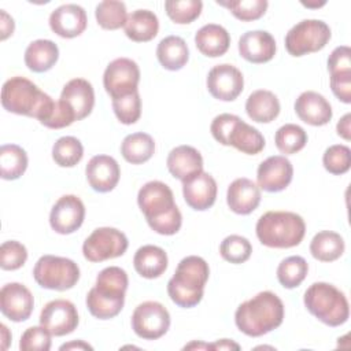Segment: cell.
<instances>
[{
    "instance_id": "6da1fadb",
    "label": "cell",
    "mask_w": 351,
    "mask_h": 351,
    "mask_svg": "<svg viewBox=\"0 0 351 351\" xmlns=\"http://www.w3.org/2000/svg\"><path fill=\"white\" fill-rule=\"evenodd\" d=\"M137 203L149 228L163 236L176 234L182 225V215L174 203L173 191L162 181L144 184L137 195Z\"/></svg>"
},
{
    "instance_id": "7a4b0ae2",
    "label": "cell",
    "mask_w": 351,
    "mask_h": 351,
    "mask_svg": "<svg viewBox=\"0 0 351 351\" xmlns=\"http://www.w3.org/2000/svg\"><path fill=\"white\" fill-rule=\"evenodd\" d=\"M282 319V300L270 291L256 293L241 303L234 313L237 329L250 337H259L277 329Z\"/></svg>"
},
{
    "instance_id": "3957f363",
    "label": "cell",
    "mask_w": 351,
    "mask_h": 351,
    "mask_svg": "<svg viewBox=\"0 0 351 351\" xmlns=\"http://www.w3.org/2000/svg\"><path fill=\"white\" fill-rule=\"evenodd\" d=\"M1 106L8 112L36 118L44 125L52 115L55 100L25 77H11L1 88Z\"/></svg>"
},
{
    "instance_id": "277c9868",
    "label": "cell",
    "mask_w": 351,
    "mask_h": 351,
    "mask_svg": "<svg viewBox=\"0 0 351 351\" xmlns=\"http://www.w3.org/2000/svg\"><path fill=\"white\" fill-rule=\"evenodd\" d=\"M208 263L196 255L180 261L173 277L167 282L170 299L180 307L191 308L203 299L204 285L208 280Z\"/></svg>"
},
{
    "instance_id": "5b68a950",
    "label": "cell",
    "mask_w": 351,
    "mask_h": 351,
    "mask_svg": "<svg viewBox=\"0 0 351 351\" xmlns=\"http://www.w3.org/2000/svg\"><path fill=\"white\" fill-rule=\"evenodd\" d=\"M258 240L270 248H292L302 243L306 233L304 219L292 211H267L255 226Z\"/></svg>"
},
{
    "instance_id": "8992f818",
    "label": "cell",
    "mask_w": 351,
    "mask_h": 351,
    "mask_svg": "<svg viewBox=\"0 0 351 351\" xmlns=\"http://www.w3.org/2000/svg\"><path fill=\"white\" fill-rule=\"evenodd\" d=\"M306 308L328 326H340L350 317V306L346 295L328 282L311 284L303 296Z\"/></svg>"
},
{
    "instance_id": "52a82bcc",
    "label": "cell",
    "mask_w": 351,
    "mask_h": 351,
    "mask_svg": "<svg viewBox=\"0 0 351 351\" xmlns=\"http://www.w3.org/2000/svg\"><path fill=\"white\" fill-rule=\"evenodd\" d=\"M210 132L219 144L232 145L243 154L256 155L265 148L261 132L233 114L217 115L211 122Z\"/></svg>"
},
{
    "instance_id": "ba28073f",
    "label": "cell",
    "mask_w": 351,
    "mask_h": 351,
    "mask_svg": "<svg viewBox=\"0 0 351 351\" xmlns=\"http://www.w3.org/2000/svg\"><path fill=\"white\" fill-rule=\"evenodd\" d=\"M33 277L41 288L67 291L78 282L80 267L69 258L43 255L34 265Z\"/></svg>"
},
{
    "instance_id": "9c48e42d",
    "label": "cell",
    "mask_w": 351,
    "mask_h": 351,
    "mask_svg": "<svg viewBox=\"0 0 351 351\" xmlns=\"http://www.w3.org/2000/svg\"><path fill=\"white\" fill-rule=\"evenodd\" d=\"M329 26L319 19H304L285 36V48L292 56H303L321 51L330 40Z\"/></svg>"
},
{
    "instance_id": "30bf717a",
    "label": "cell",
    "mask_w": 351,
    "mask_h": 351,
    "mask_svg": "<svg viewBox=\"0 0 351 351\" xmlns=\"http://www.w3.org/2000/svg\"><path fill=\"white\" fill-rule=\"evenodd\" d=\"M129 241L125 233L115 228L103 226L95 229L82 244L84 258L89 262H103L123 255Z\"/></svg>"
},
{
    "instance_id": "8fae6325",
    "label": "cell",
    "mask_w": 351,
    "mask_h": 351,
    "mask_svg": "<svg viewBox=\"0 0 351 351\" xmlns=\"http://www.w3.org/2000/svg\"><path fill=\"white\" fill-rule=\"evenodd\" d=\"M170 328V314L167 308L154 300L140 303L132 314V329L144 340H156Z\"/></svg>"
},
{
    "instance_id": "7c38bea8",
    "label": "cell",
    "mask_w": 351,
    "mask_h": 351,
    "mask_svg": "<svg viewBox=\"0 0 351 351\" xmlns=\"http://www.w3.org/2000/svg\"><path fill=\"white\" fill-rule=\"evenodd\" d=\"M140 81V69L129 58H118L108 63L103 74V85L111 99L122 97L137 92Z\"/></svg>"
},
{
    "instance_id": "4fadbf2b",
    "label": "cell",
    "mask_w": 351,
    "mask_h": 351,
    "mask_svg": "<svg viewBox=\"0 0 351 351\" xmlns=\"http://www.w3.org/2000/svg\"><path fill=\"white\" fill-rule=\"evenodd\" d=\"M40 325L52 336H66L78 326L77 307L66 299L51 300L40 313Z\"/></svg>"
},
{
    "instance_id": "5bb4252c",
    "label": "cell",
    "mask_w": 351,
    "mask_h": 351,
    "mask_svg": "<svg viewBox=\"0 0 351 351\" xmlns=\"http://www.w3.org/2000/svg\"><path fill=\"white\" fill-rule=\"evenodd\" d=\"M207 89L210 95L222 101H233L244 88L241 71L229 63L214 66L207 74Z\"/></svg>"
},
{
    "instance_id": "9a60e30c",
    "label": "cell",
    "mask_w": 351,
    "mask_h": 351,
    "mask_svg": "<svg viewBox=\"0 0 351 351\" xmlns=\"http://www.w3.org/2000/svg\"><path fill=\"white\" fill-rule=\"evenodd\" d=\"M85 218V206L75 195L58 199L49 214V225L59 234H70L81 228Z\"/></svg>"
},
{
    "instance_id": "2e32d148",
    "label": "cell",
    "mask_w": 351,
    "mask_h": 351,
    "mask_svg": "<svg viewBox=\"0 0 351 351\" xmlns=\"http://www.w3.org/2000/svg\"><path fill=\"white\" fill-rule=\"evenodd\" d=\"M33 307V295L23 284L8 282L0 289V310L10 321H26L32 315Z\"/></svg>"
},
{
    "instance_id": "e0dca14e",
    "label": "cell",
    "mask_w": 351,
    "mask_h": 351,
    "mask_svg": "<svg viewBox=\"0 0 351 351\" xmlns=\"http://www.w3.org/2000/svg\"><path fill=\"white\" fill-rule=\"evenodd\" d=\"M292 177L293 167L289 159L282 155H274L258 166L256 185L266 192H281L291 184Z\"/></svg>"
},
{
    "instance_id": "ac0fdd59",
    "label": "cell",
    "mask_w": 351,
    "mask_h": 351,
    "mask_svg": "<svg viewBox=\"0 0 351 351\" xmlns=\"http://www.w3.org/2000/svg\"><path fill=\"white\" fill-rule=\"evenodd\" d=\"M182 195L191 208L208 210L217 199V182L211 174L200 171L182 181Z\"/></svg>"
},
{
    "instance_id": "d6986e66",
    "label": "cell",
    "mask_w": 351,
    "mask_h": 351,
    "mask_svg": "<svg viewBox=\"0 0 351 351\" xmlns=\"http://www.w3.org/2000/svg\"><path fill=\"white\" fill-rule=\"evenodd\" d=\"M86 180L96 192L106 193L112 191L121 177L118 162L108 155H95L85 167Z\"/></svg>"
},
{
    "instance_id": "ffe728a7",
    "label": "cell",
    "mask_w": 351,
    "mask_h": 351,
    "mask_svg": "<svg viewBox=\"0 0 351 351\" xmlns=\"http://www.w3.org/2000/svg\"><path fill=\"white\" fill-rule=\"evenodd\" d=\"M86 23V12L77 4H63L49 15L51 30L63 38H74L82 34Z\"/></svg>"
},
{
    "instance_id": "44dd1931",
    "label": "cell",
    "mask_w": 351,
    "mask_h": 351,
    "mask_svg": "<svg viewBox=\"0 0 351 351\" xmlns=\"http://www.w3.org/2000/svg\"><path fill=\"white\" fill-rule=\"evenodd\" d=\"M239 52L247 62L266 63L276 55V40L266 30H251L240 37Z\"/></svg>"
},
{
    "instance_id": "7402d4cb",
    "label": "cell",
    "mask_w": 351,
    "mask_h": 351,
    "mask_svg": "<svg viewBox=\"0 0 351 351\" xmlns=\"http://www.w3.org/2000/svg\"><path fill=\"white\" fill-rule=\"evenodd\" d=\"M293 107L299 119L311 126H324L332 119L333 115L329 101L314 90L300 93Z\"/></svg>"
},
{
    "instance_id": "603a6c76",
    "label": "cell",
    "mask_w": 351,
    "mask_h": 351,
    "mask_svg": "<svg viewBox=\"0 0 351 351\" xmlns=\"http://www.w3.org/2000/svg\"><path fill=\"white\" fill-rule=\"evenodd\" d=\"M60 100L74 112L77 121L86 118L95 106V90L89 81L84 78L70 80L62 89Z\"/></svg>"
},
{
    "instance_id": "cb8c5ba5",
    "label": "cell",
    "mask_w": 351,
    "mask_h": 351,
    "mask_svg": "<svg viewBox=\"0 0 351 351\" xmlns=\"http://www.w3.org/2000/svg\"><path fill=\"white\" fill-rule=\"evenodd\" d=\"M229 208L240 215L251 214L261 203V189L250 178H236L226 192Z\"/></svg>"
},
{
    "instance_id": "d4e9b609",
    "label": "cell",
    "mask_w": 351,
    "mask_h": 351,
    "mask_svg": "<svg viewBox=\"0 0 351 351\" xmlns=\"http://www.w3.org/2000/svg\"><path fill=\"white\" fill-rule=\"evenodd\" d=\"M170 174L180 181L203 171V158L200 152L191 145H178L170 151L166 160Z\"/></svg>"
},
{
    "instance_id": "484cf974",
    "label": "cell",
    "mask_w": 351,
    "mask_h": 351,
    "mask_svg": "<svg viewBox=\"0 0 351 351\" xmlns=\"http://www.w3.org/2000/svg\"><path fill=\"white\" fill-rule=\"evenodd\" d=\"M196 48L208 58H218L226 53L230 45V36L225 27L217 23L202 26L195 34Z\"/></svg>"
},
{
    "instance_id": "4316f807",
    "label": "cell",
    "mask_w": 351,
    "mask_h": 351,
    "mask_svg": "<svg viewBox=\"0 0 351 351\" xmlns=\"http://www.w3.org/2000/svg\"><path fill=\"white\" fill-rule=\"evenodd\" d=\"M167 254L163 248L152 244H147L140 247L134 256L133 265L136 271L144 278H158L160 277L167 269Z\"/></svg>"
},
{
    "instance_id": "83f0119b",
    "label": "cell",
    "mask_w": 351,
    "mask_h": 351,
    "mask_svg": "<svg viewBox=\"0 0 351 351\" xmlns=\"http://www.w3.org/2000/svg\"><path fill=\"white\" fill-rule=\"evenodd\" d=\"M247 115L258 123H269L280 114V101L277 96L266 89L252 92L245 101Z\"/></svg>"
},
{
    "instance_id": "f1b7e54d",
    "label": "cell",
    "mask_w": 351,
    "mask_h": 351,
    "mask_svg": "<svg viewBox=\"0 0 351 351\" xmlns=\"http://www.w3.org/2000/svg\"><path fill=\"white\" fill-rule=\"evenodd\" d=\"M128 38L136 43H147L156 37L159 30L158 16L149 10H136L128 15L123 26Z\"/></svg>"
},
{
    "instance_id": "f546056e",
    "label": "cell",
    "mask_w": 351,
    "mask_h": 351,
    "mask_svg": "<svg viewBox=\"0 0 351 351\" xmlns=\"http://www.w3.org/2000/svg\"><path fill=\"white\" fill-rule=\"evenodd\" d=\"M156 58L163 69L177 71L186 64L189 49L184 38L178 36H167L159 41L156 47Z\"/></svg>"
},
{
    "instance_id": "4dcf8cb0",
    "label": "cell",
    "mask_w": 351,
    "mask_h": 351,
    "mask_svg": "<svg viewBox=\"0 0 351 351\" xmlns=\"http://www.w3.org/2000/svg\"><path fill=\"white\" fill-rule=\"evenodd\" d=\"M59 58V48L51 40H36L25 51V64L34 73L51 70Z\"/></svg>"
},
{
    "instance_id": "1f68e13d",
    "label": "cell",
    "mask_w": 351,
    "mask_h": 351,
    "mask_svg": "<svg viewBox=\"0 0 351 351\" xmlns=\"http://www.w3.org/2000/svg\"><path fill=\"white\" fill-rule=\"evenodd\" d=\"M344 248L346 244L343 237L332 230L318 232L310 243V252L313 258L319 262H333L339 259L343 255Z\"/></svg>"
},
{
    "instance_id": "d6a6232c",
    "label": "cell",
    "mask_w": 351,
    "mask_h": 351,
    "mask_svg": "<svg viewBox=\"0 0 351 351\" xmlns=\"http://www.w3.org/2000/svg\"><path fill=\"white\" fill-rule=\"evenodd\" d=\"M155 152L154 138L143 132L126 136L121 144V154L123 159L132 165L145 163Z\"/></svg>"
},
{
    "instance_id": "836d02e7",
    "label": "cell",
    "mask_w": 351,
    "mask_h": 351,
    "mask_svg": "<svg viewBox=\"0 0 351 351\" xmlns=\"http://www.w3.org/2000/svg\"><path fill=\"white\" fill-rule=\"evenodd\" d=\"M128 285L129 280L126 271L118 266H108L97 274L93 289L103 296L125 299Z\"/></svg>"
},
{
    "instance_id": "e575fe53",
    "label": "cell",
    "mask_w": 351,
    "mask_h": 351,
    "mask_svg": "<svg viewBox=\"0 0 351 351\" xmlns=\"http://www.w3.org/2000/svg\"><path fill=\"white\" fill-rule=\"evenodd\" d=\"M0 174L3 180H16L27 169L26 151L16 144H4L0 148Z\"/></svg>"
},
{
    "instance_id": "d590c367",
    "label": "cell",
    "mask_w": 351,
    "mask_h": 351,
    "mask_svg": "<svg viewBox=\"0 0 351 351\" xmlns=\"http://www.w3.org/2000/svg\"><path fill=\"white\" fill-rule=\"evenodd\" d=\"M308 271V265L304 258L299 255L288 256L277 267V280L278 282L288 289L299 287L306 278Z\"/></svg>"
},
{
    "instance_id": "8d00e7d4",
    "label": "cell",
    "mask_w": 351,
    "mask_h": 351,
    "mask_svg": "<svg viewBox=\"0 0 351 351\" xmlns=\"http://www.w3.org/2000/svg\"><path fill=\"white\" fill-rule=\"evenodd\" d=\"M96 21L100 27L106 30H117L125 26L128 19L126 5L122 1L106 0L96 5Z\"/></svg>"
},
{
    "instance_id": "74e56055",
    "label": "cell",
    "mask_w": 351,
    "mask_h": 351,
    "mask_svg": "<svg viewBox=\"0 0 351 351\" xmlns=\"http://www.w3.org/2000/svg\"><path fill=\"white\" fill-rule=\"evenodd\" d=\"M84 156V147L77 137L64 136L55 141L52 159L60 167H74Z\"/></svg>"
},
{
    "instance_id": "f35d334b",
    "label": "cell",
    "mask_w": 351,
    "mask_h": 351,
    "mask_svg": "<svg viewBox=\"0 0 351 351\" xmlns=\"http://www.w3.org/2000/svg\"><path fill=\"white\" fill-rule=\"evenodd\" d=\"M274 143L280 152L292 155L304 148L307 143V133L299 125L285 123L276 132Z\"/></svg>"
},
{
    "instance_id": "ab89813d",
    "label": "cell",
    "mask_w": 351,
    "mask_h": 351,
    "mask_svg": "<svg viewBox=\"0 0 351 351\" xmlns=\"http://www.w3.org/2000/svg\"><path fill=\"white\" fill-rule=\"evenodd\" d=\"M125 299L107 298L97 293L93 288L89 289L86 295V307L89 313L99 319H110L117 317L123 308Z\"/></svg>"
},
{
    "instance_id": "60d3db41",
    "label": "cell",
    "mask_w": 351,
    "mask_h": 351,
    "mask_svg": "<svg viewBox=\"0 0 351 351\" xmlns=\"http://www.w3.org/2000/svg\"><path fill=\"white\" fill-rule=\"evenodd\" d=\"M203 8L200 0H167L165 10L167 16L178 25H186L199 18Z\"/></svg>"
},
{
    "instance_id": "b9f144b4",
    "label": "cell",
    "mask_w": 351,
    "mask_h": 351,
    "mask_svg": "<svg viewBox=\"0 0 351 351\" xmlns=\"http://www.w3.org/2000/svg\"><path fill=\"white\" fill-rule=\"evenodd\" d=\"M252 252V245L248 241V239L239 236V234H230L225 237L219 245V254L221 256L230 263L239 265L250 259Z\"/></svg>"
},
{
    "instance_id": "7bdbcfd3",
    "label": "cell",
    "mask_w": 351,
    "mask_h": 351,
    "mask_svg": "<svg viewBox=\"0 0 351 351\" xmlns=\"http://www.w3.org/2000/svg\"><path fill=\"white\" fill-rule=\"evenodd\" d=\"M226 7L234 18L243 22L256 21L265 15L269 3L266 0H236V1H217Z\"/></svg>"
},
{
    "instance_id": "ee69618b",
    "label": "cell",
    "mask_w": 351,
    "mask_h": 351,
    "mask_svg": "<svg viewBox=\"0 0 351 351\" xmlns=\"http://www.w3.org/2000/svg\"><path fill=\"white\" fill-rule=\"evenodd\" d=\"M112 110L121 123H136L141 115V99L138 90L122 97L112 99Z\"/></svg>"
},
{
    "instance_id": "f6af8a7d",
    "label": "cell",
    "mask_w": 351,
    "mask_h": 351,
    "mask_svg": "<svg viewBox=\"0 0 351 351\" xmlns=\"http://www.w3.org/2000/svg\"><path fill=\"white\" fill-rule=\"evenodd\" d=\"M322 163L326 171L335 176H341L350 170L351 151L347 145L335 144L325 149Z\"/></svg>"
},
{
    "instance_id": "bcb514c9",
    "label": "cell",
    "mask_w": 351,
    "mask_h": 351,
    "mask_svg": "<svg viewBox=\"0 0 351 351\" xmlns=\"http://www.w3.org/2000/svg\"><path fill=\"white\" fill-rule=\"evenodd\" d=\"M27 259L26 247L15 240L4 241L0 247V267L3 270H16Z\"/></svg>"
},
{
    "instance_id": "7dc6e473",
    "label": "cell",
    "mask_w": 351,
    "mask_h": 351,
    "mask_svg": "<svg viewBox=\"0 0 351 351\" xmlns=\"http://www.w3.org/2000/svg\"><path fill=\"white\" fill-rule=\"evenodd\" d=\"M51 333L44 326L27 328L19 341V350L22 351H48L51 348Z\"/></svg>"
},
{
    "instance_id": "c3c4849f",
    "label": "cell",
    "mask_w": 351,
    "mask_h": 351,
    "mask_svg": "<svg viewBox=\"0 0 351 351\" xmlns=\"http://www.w3.org/2000/svg\"><path fill=\"white\" fill-rule=\"evenodd\" d=\"M328 71L330 75L351 73V49L347 45H340L332 51L328 58Z\"/></svg>"
},
{
    "instance_id": "681fc988",
    "label": "cell",
    "mask_w": 351,
    "mask_h": 351,
    "mask_svg": "<svg viewBox=\"0 0 351 351\" xmlns=\"http://www.w3.org/2000/svg\"><path fill=\"white\" fill-rule=\"evenodd\" d=\"M330 89L333 95L343 103H351V73L330 75Z\"/></svg>"
},
{
    "instance_id": "f907efd6",
    "label": "cell",
    "mask_w": 351,
    "mask_h": 351,
    "mask_svg": "<svg viewBox=\"0 0 351 351\" xmlns=\"http://www.w3.org/2000/svg\"><path fill=\"white\" fill-rule=\"evenodd\" d=\"M14 19L4 10H0V40L4 41L7 37H10L14 33Z\"/></svg>"
},
{
    "instance_id": "816d5d0a",
    "label": "cell",
    "mask_w": 351,
    "mask_h": 351,
    "mask_svg": "<svg viewBox=\"0 0 351 351\" xmlns=\"http://www.w3.org/2000/svg\"><path fill=\"white\" fill-rule=\"evenodd\" d=\"M350 123H351V114H346L339 122H337V126H336V130H337V134L340 137H343L344 140H350L351 138V129H350Z\"/></svg>"
},
{
    "instance_id": "f5cc1de1",
    "label": "cell",
    "mask_w": 351,
    "mask_h": 351,
    "mask_svg": "<svg viewBox=\"0 0 351 351\" xmlns=\"http://www.w3.org/2000/svg\"><path fill=\"white\" fill-rule=\"evenodd\" d=\"M210 350H240V346L229 339H221L210 344Z\"/></svg>"
},
{
    "instance_id": "db71d44e",
    "label": "cell",
    "mask_w": 351,
    "mask_h": 351,
    "mask_svg": "<svg viewBox=\"0 0 351 351\" xmlns=\"http://www.w3.org/2000/svg\"><path fill=\"white\" fill-rule=\"evenodd\" d=\"M59 350H62V351L63 350H93V347L82 340H77V341H70V343L60 346Z\"/></svg>"
},
{
    "instance_id": "11a10c76",
    "label": "cell",
    "mask_w": 351,
    "mask_h": 351,
    "mask_svg": "<svg viewBox=\"0 0 351 351\" xmlns=\"http://www.w3.org/2000/svg\"><path fill=\"white\" fill-rule=\"evenodd\" d=\"M0 328H1V348L7 350L11 340V333L8 332V328L4 324H1Z\"/></svg>"
},
{
    "instance_id": "9f6ffc18",
    "label": "cell",
    "mask_w": 351,
    "mask_h": 351,
    "mask_svg": "<svg viewBox=\"0 0 351 351\" xmlns=\"http://www.w3.org/2000/svg\"><path fill=\"white\" fill-rule=\"evenodd\" d=\"M191 348H208L210 350V344H206V343H196V341H192L191 344H186L184 347V350H191Z\"/></svg>"
},
{
    "instance_id": "6f0895ef",
    "label": "cell",
    "mask_w": 351,
    "mask_h": 351,
    "mask_svg": "<svg viewBox=\"0 0 351 351\" xmlns=\"http://www.w3.org/2000/svg\"><path fill=\"white\" fill-rule=\"evenodd\" d=\"M324 4H325V3H321V4H308V3H303L304 7H314V8H318V7L324 5Z\"/></svg>"
}]
</instances>
